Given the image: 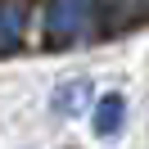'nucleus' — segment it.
<instances>
[{
	"label": "nucleus",
	"mask_w": 149,
	"mask_h": 149,
	"mask_svg": "<svg viewBox=\"0 0 149 149\" xmlns=\"http://www.w3.org/2000/svg\"><path fill=\"white\" fill-rule=\"evenodd\" d=\"M23 27H27L23 5H0V59H9L23 45Z\"/></svg>",
	"instance_id": "obj_3"
},
{
	"label": "nucleus",
	"mask_w": 149,
	"mask_h": 149,
	"mask_svg": "<svg viewBox=\"0 0 149 149\" xmlns=\"http://www.w3.org/2000/svg\"><path fill=\"white\" fill-rule=\"evenodd\" d=\"M81 100H86V81H72V86H63V91L54 95V109L72 118V113H81V109H86Z\"/></svg>",
	"instance_id": "obj_4"
},
{
	"label": "nucleus",
	"mask_w": 149,
	"mask_h": 149,
	"mask_svg": "<svg viewBox=\"0 0 149 149\" xmlns=\"http://www.w3.org/2000/svg\"><path fill=\"white\" fill-rule=\"evenodd\" d=\"M122 118H127V95L122 91H109V95H100L95 100V131L100 136H118L122 131Z\"/></svg>",
	"instance_id": "obj_2"
},
{
	"label": "nucleus",
	"mask_w": 149,
	"mask_h": 149,
	"mask_svg": "<svg viewBox=\"0 0 149 149\" xmlns=\"http://www.w3.org/2000/svg\"><path fill=\"white\" fill-rule=\"evenodd\" d=\"M95 0H50L45 5V50H63L91 23Z\"/></svg>",
	"instance_id": "obj_1"
}]
</instances>
